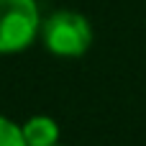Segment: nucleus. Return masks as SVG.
<instances>
[{
    "instance_id": "obj_5",
    "label": "nucleus",
    "mask_w": 146,
    "mask_h": 146,
    "mask_svg": "<svg viewBox=\"0 0 146 146\" xmlns=\"http://www.w3.org/2000/svg\"><path fill=\"white\" fill-rule=\"evenodd\" d=\"M56 146H59V144H56Z\"/></svg>"
},
{
    "instance_id": "obj_4",
    "label": "nucleus",
    "mask_w": 146,
    "mask_h": 146,
    "mask_svg": "<svg viewBox=\"0 0 146 146\" xmlns=\"http://www.w3.org/2000/svg\"><path fill=\"white\" fill-rule=\"evenodd\" d=\"M0 146H26L21 126L5 115H0Z\"/></svg>"
},
{
    "instance_id": "obj_3",
    "label": "nucleus",
    "mask_w": 146,
    "mask_h": 146,
    "mask_svg": "<svg viewBox=\"0 0 146 146\" xmlns=\"http://www.w3.org/2000/svg\"><path fill=\"white\" fill-rule=\"evenodd\" d=\"M23 139L26 146H56L59 144V123L49 115H33L23 126Z\"/></svg>"
},
{
    "instance_id": "obj_2",
    "label": "nucleus",
    "mask_w": 146,
    "mask_h": 146,
    "mask_svg": "<svg viewBox=\"0 0 146 146\" xmlns=\"http://www.w3.org/2000/svg\"><path fill=\"white\" fill-rule=\"evenodd\" d=\"M41 33L36 0H0V54L28 49Z\"/></svg>"
},
{
    "instance_id": "obj_1",
    "label": "nucleus",
    "mask_w": 146,
    "mask_h": 146,
    "mask_svg": "<svg viewBox=\"0 0 146 146\" xmlns=\"http://www.w3.org/2000/svg\"><path fill=\"white\" fill-rule=\"evenodd\" d=\"M41 41L54 56L74 59L92 46V26L77 10H56L41 21Z\"/></svg>"
}]
</instances>
